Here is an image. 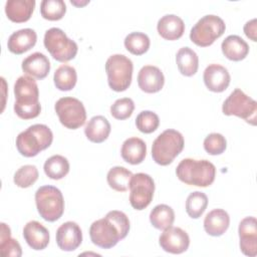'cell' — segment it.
<instances>
[{
	"label": "cell",
	"instance_id": "ffe728a7",
	"mask_svg": "<svg viewBox=\"0 0 257 257\" xmlns=\"http://www.w3.org/2000/svg\"><path fill=\"white\" fill-rule=\"evenodd\" d=\"M21 67L27 75L36 79H43L50 71V62L43 53L34 52L22 61Z\"/></svg>",
	"mask_w": 257,
	"mask_h": 257
},
{
	"label": "cell",
	"instance_id": "9a60e30c",
	"mask_svg": "<svg viewBox=\"0 0 257 257\" xmlns=\"http://www.w3.org/2000/svg\"><path fill=\"white\" fill-rule=\"evenodd\" d=\"M82 242V232L80 227L72 221L60 225L56 231L57 246L66 252L74 251Z\"/></svg>",
	"mask_w": 257,
	"mask_h": 257
},
{
	"label": "cell",
	"instance_id": "3957f363",
	"mask_svg": "<svg viewBox=\"0 0 257 257\" xmlns=\"http://www.w3.org/2000/svg\"><path fill=\"white\" fill-rule=\"evenodd\" d=\"M179 180L187 185L208 187L212 185L216 176L215 166L207 160H182L176 169Z\"/></svg>",
	"mask_w": 257,
	"mask_h": 257
},
{
	"label": "cell",
	"instance_id": "5bb4252c",
	"mask_svg": "<svg viewBox=\"0 0 257 257\" xmlns=\"http://www.w3.org/2000/svg\"><path fill=\"white\" fill-rule=\"evenodd\" d=\"M240 249L242 253L249 257L257 254V222L255 217H246L239 224Z\"/></svg>",
	"mask_w": 257,
	"mask_h": 257
},
{
	"label": "cell",
	"instance_id": "d4e9b609",
	"mask_svg": "<svg viewBox=\"0 0 257 257\" xmlns=\"http://www.w3.org/2000/svg\"><path fill=\"white\" fill-rule=\"evenodd\" d=\"M221 49L223 54L230 60L240 61L244 59L249 52V45L238 35L227 36L222 44Z\"/></svg>",
	"mask_w": 257,
	"mask_h": 257
},
{
	"label": "cell",
	"instance_id": "7c38bea8",
	"mask_svg": "<svg viewBox=\"0 0 257 257\" xmlns=\"http://www.w3.org/2000/svg\"><path fill=\"white\" fill-rule=\"evenodd\" d=\"M130 203L136 210L146 209L152 202L155 192L153 178L145 173L133 175L130 182Z\"/></svg>",
	"mask_w": 257,
	"mask_h": 257
},
{
	"label": "cell",
	"instance_id": "44dd1931",
	"mask_svg": "<svg viewBox=\"0 0 257 257\" xmlns=\"http://www.w3.org/2000/svg\"><path fill=\"white\" fill-rule=\"evenodd\" d=\"M157 29L164 39L177 40L181 38L185 32V23L179 16L167 14L158 21Z\"/></svg>",
	"mask_w": 257,
	"mask_h": 257
},
{
	"label": "cell",
	"instance_id": "8fae6325",
	"mask_svg": "<svg viewBox=\"0 0 257 257\" xmlns=\"http://www.w3.org/2000/svg\"><path fill=\"white\" fill-rule=\"evenodd\" d=\"M55 111L62 125L70 130H76L84 124L86 120V111L83 103L70 96L59 98L55 105Z\"/></svg>",
	"mask_w": 257,
	"mask_h": 257
},
{
	"label": "cell",
	"instance_id": "cb8c5ba5",
	"mask_svg": "<svg viewBox=\"0 0 257 257\" xmlns=\"http://www.w3.org/2000/svg\"><path fill=\"white\" fill-rule=\"evenodd\" d=\"M121 158L131 165L141 164L147 155L146 143L137 137L126 139L120 150Z\"/></svg>",
	"mask_w": 257,
	"mask_h": 257
},
{
	"label": "cell",
	"instance_id": "5b68a950",
	"mask_svg": "<svg viewBox=\"0 0 257 257\" xmlns=\"http://www.w3.org/2000/svg\"><path fill=\"white\" fill-rule=\"evenodd\" d=\"M185 141L183 135L173 128L160 134L152 146L153 160L161 166H168L183 151Z\"/></svg>",
	"mask_w": 257,
	"mask_h": 257
},
{
	"label": "cell",
	"instance_id": "ba28073f",
	"mask_svg": "<svg viewBox=\"0 0 257 257\" xmlns=\"http://www.w3.org/2000/svg\"><path fill=\"white\" fill-rule=\"evenodd\" d=\"M225 115H236L255 125L257 119V102L240 88H235L222 105Z\"/></svg>",
	"mask_w": 257,
	"mask_h": 257
},
{
	"label": "cell",
	"instance_id": "1f68e13d",
	"mask_svg": "<svg viewBox=\"0 0 257 257\" xmlns=\"http://www.w3.org/2000/svg\"><path fill=\"white\" fill-rule=\"evenodd\" d=\"M0 250L4 257H20L22 255L20 244L17 240L11 238L10 228L5 223H1Z\"/></svg>",
	"mask_w": 257,
	"mask_h": 257
},
{
	"label": "cell",
	"instance_id": "8992f818",
	"mask_svg": "<svg viewBox=\"0 0 257 257\" xmlns=\"http://www.w3.org/2000/svg\"><path fill=\"white\" fill-rule=\"evenodd\" d=\"M35 203L39 215L48 222L58 220L64 212V199L59 189L42 186L35 193Z\"/></svg>",
	"mask_w": 257,
	"mask_h": 257
},
{
	"label": "cell",
	"instance_id": "9c48e42d",
	"mask_svg": "<svg viewBox=\"0 0 257 257\" xmlns=\"http://www.w3.org/2000/svg\"><path fill=\"white\" fill-rule=\"evenodd\" d=\"M226 25L222 18L217 15H205L191 29L190 39L201 47L210 46L223 35Z\"/></svg>",
	"mask_w": 257,
	"mask_h": 257
},
{
	"label": "cell",
	"instance_id": "277c9868",
	"mask_svg": "<svg viewBox=\"0 0 257 257\" xmlns=\"http://www.w3.org/2000/svg\"><path fill=\"white\" fill-rule=\"evenodd\" d=\"M52 141L53 134L51 130L45 124L36 123L18 135L16 138V148L22 156L32 158L50 147Z\"/></svg>",
	"mask_w": 257,
	"mask_h": 257
},
{
	"label": "cell",
	"instance_id": "74e56055",
	"mask_svg": "<svg viewBox=\"0 0 257 257\" xmlns=\"http://www.w3.org/2000/svg\"><path fill=\"white\" fill-rule=\"evenodd\" d=\"M135 109V103L132 98L123 97L116 99L110 106V113L116 119L128 118Z\"/></svg>",
	"mask_w": 257,
	"mask_h": 257
},
{
	"label": "cell",
	"instance_id": "30bf717a",
	"mask_svg": "<svg viewBox=\"0 0 257 257\" xmlns=\"http://www.w3.org/2000/svg\"><path fill=\"white\" fill-rule=\"evenodd\" d=\"M43 42L50 55L60 62L73 59L78 50L76 42L69 39L63 30L57 27L46 30Z\"/></svg>",
	"mask_w": 257,
	"mask_h": 257
},
{
	"label": "cell",
	"instance_id": "83f0119b",
	"mask_svg": "<svg viewBox=\"0 0 257 257\" xmlns=\"http://www.w3.org/2000/svg\"><path fill=\"white\" fill-rule=\"evenodd\" d=\"M174 221L175 212L166 204L157 205L150 213V222L156 229L165 230L171 227Z\"/></svg>",
	"mask_w": 257,
	"mask_h": 257
},
{
	"label": "cell",
	"instance_id": "8d00e7d4",
	"mask_svg": "<svg viewBox=\"0 0 257 257\" xmlns=\"http://www.w3.org/2000/svg\"><path fill=\"white\" fill-rule=\"evenodd\" d=\"M160 124L158 114L151 110L141 111L136 118V125L138 130L144 134L154 133Z\"/></svg>",
	"mask_w": 257,
	"mask_h": 257
},
{
	"label": "cell",
	"instance_id": "484cf974",
	"mask_svg": "<svg viewBox=\"0 0 257 257\" xmlns=\"http://www.w3.org/2000/svg\"><path fill=\"white\" fill-rule=\"evenodd\" d=\"M110 128V123L104 116L95 115L92 116L86 123L84 134L90 142L99 144L108 138Z\"/></svg>",
	"mask_w": 257,
	"mask_h": 257
},
{
	"label": "cell",
	"instance_id": "7402d4cb",
	"mask_svg": "<svg viewBox=\"0 0 257 257\" xmlns=\"http://www.w3.org/2000/svg\"><path fill=\"white\" fill-rule=\"evenodd\" d=\"M34 7V0H9L5 4V13L12 22L22 23L30 19Z\"/></svg>",
	"mask_w": 257,
	"mask_h": 257
},
{
	"label": "cell",
	"instance_id": "603a6c76",
	"mask_svg": "<svg viewBox=\"0 0 257 257\" xmlns=\"http://www.w3.org/2000/svg\"><path fill=\"white\" fill-rule=\"evenodd\" d=\"M230 224V217L223 209H214L204 219V229L207 234L218 237L223 235Z\"/></svg>",
	"mask_w": 257,
	"mask_h": 257
},
{
	"label": "cell",
	"instance_id": "ac0fdd59",
	"mask_svg": "<svg viewBox=\"0 0 257 257\" xmlns=\"http://www.w3.org/2000/svg\"><path fill=\"white\" fill-rule=\"evenodd\" d=\"M23 237L29 247L34 250H43L49 243L48 230L37 221H30L24 226Z\"/></svg>",
	"mask_w": 257,
	"mask_h": 257
},
{
	"label": "cell",
	"instance_id": "d590c367",
	"mask_svg": "<svg viewBox=\"0 0 257 257\" xmlns=\"http://www.w3.org/2000/svg\"><path fill=\"white\" fill-rule=\"evenodd\" d=\"M38 170L33 165H25L20 167L14 174V183L19 188H28L32 186L38 179Z\"/></svg>",
	"mask_w": 257,
	"mask_h": 257
},
{
	"label": "cell",
	"instance_id": "836d02e7",
	"mask_svg": "<svg viewBox=\"0 0 257 257\" xmlns=\"http://www.w3.org/2000/svg\"><path fill=\"white\" fill-rule=\"evenodd\" d=\"M150 38L143 32H132L124 38V46L134 55H142L150 48Z\"/></svg>",
	"mask_w": 257,
	"mask_h": 257
},
{
	"label": "cell",
	"instance_id": "2e32d148",
	"mask_svg": "<svg viewBox=\"0 0 257 257\" xmlns=\"http://www.w3.org/2000/svg\"><path fill=\"white\" fill-rule=\"evenodd\" d=\"M165 83V77L162 70L154 65H145L138 74L139 87L147 93L160 91Z\"/></svg>",
	"mask_w": 257,
	"mask_h": 257
},
{
	"label": "cell",
	"instance_id": "4dcf8cb0",
	"mask_svg": "<svg viewBox=\"0 0 257 257\" xmlns=\"http://www.w3.org/2000/svg\"><path fill=\"white\" fill-rule=\"evenodd\" d=\"M133 174L127 169L116 166L111 168L106 176L107 184L111 189L117 192H125L130 187Z\"/></svg>",
	"mask_w": 257,
	"mask_h": 257
},
{
	"label": "cell",
	"instance_id": "52a82bcc",
	"mask_svg": "<svg viewBox=\"0 0 257 257\" xmlns=\"http://www.w3.org/2000/svg\"><path fill=\"white\" fill-rule=\"evenodd\" d=\"M134 65L130 58L122 54H113L105 62V71L109 87L117 92L124 91L132 82Z\"/></svg>",
	"mask_w": 257,
	"mask_h": 257
},
{
	"label": "cell",
	"instance_id": "7a4b0ae2",
	"mask_svg": "<svg viewBox=\"0 0 257 257\" xmlns=\"http://www.w3.org/2000/svg\"><path fill=\"white\" fill-rule=\"evenodd\" d=\"M14 111L22 119H31L39 115L41 105L39 102L38 85L33 77L22 75L14 84Z\"/></svg>",
	"mask_w": 257,
	"mask_h": 257
},
{
	"label": "cell",
	"instance_id": "d6a6232c",
	"mask_svg": "<svg viewBox=\"0 0 257 257\" xmlns=\"http://www.w3.org/2000/svg\"><path fill=\"white\" fill-rule=\"evenodd\" d=\"M208 206V197L206 194L196 191L191 193L186 200V212L193 218H200Z\"/></svg>",
	"mask_w": 257,
	"mask_h": 257
},
{
	"label": "cell",
	"instance_id": "e0dca14e",
	"mask_svg": "<svg viewBox=\"0 0 257 257\" xmlns=\"http://www.w3.org/2000/svg\"><path fill=\"white\" fill-rule=\"evenodd\" d=\"M204 82L207 88L213 92H222L230 84V74L224 66L216 63L208 65L204 71Z\"/></svg>",
	"mask_w": 257,
	"mask_h": 257
},
{
	"label": "cell",
	"instance_id": "f35d334b",
	"mask_svg": "<svg viewBox=\"0 0 257 257\" xmlns=\"http://www.w3.org/2000/svg\"><path fill=\"white\" fill-rule=\"evenodd\" d=\"M227 147V142L225 137L218 133H212L208 135L204 140L205 151L212 156L221 155L225 152Z\"/></svg>",
	"mask_w": 257,
	"mask_h": 257
},
{
	"label": "cell",
	"instance_id": "f546056e",
	"mask_svg": "<svg viewBox=\"0 0 257 257\" xmlns=\"http://www.w3.org/2000/svg\"><path fill=\"white\" fill-rule=\"evenodd\" d=\"M44 173L52 180H60L69 172V163L66 158L60 155H54L44 163Z\"/></svg>",
	"mask_w": 257,
	"mask_h": 257
},
{
	"label": "cell",
	"instance_id": "4316f807",
	"mask_svg": "<svg viewBox=\"0 0 257 257\" xmlns=\"http://www.w3.org/2000/svg\"><path fill=\"white\" fill-rule=\"evenodd\" d=\"M176 62L179 71L185 76L194 75L199 67L197 53L190 47H182L176 54Z\"/></svg>",
	"mask_w": 257,
	"mask_h": 257
},
{
	"label": "cell",
	"instance_id": "e575fe53",
	"mask_svg": "<svg viewBox=\"0 0 257 257\" xmlns=\"http://www.w3.org/2000/svg\"><path fill=\"white\" fill-rule=\"evenodd\" d=\"M65 12L66 5L62 0H43L40 4L41 16L46 20H60Z\"/></svg>",
	"mask_w": 257,
	"mask_h": 257
},
{
	"label": "cell",
	"instance_id": "60d3db41",
	"mask_svg": "<svg viewBox=\"0 0 257 257\" xmlns=\"http://www.w3.org/2000/svg\"><path fill=\"white\" fill-rule=\"evenodd\" d=\"M89 1H84V2H76V1H70L71 4L75 5V6H83L85 4H87Z\"/></svg>",
	"mask_w": 257,
	"mask_h": 257
},
{
	"label": "cell",
	"instance_id": "f1b7e54d",
	"mask_svg": "<svg viewBox=\"0 0 257 257\" xmlns=\"http://www.w3.org/2000/svg\"><path fill=\"white\" fill-rule=\"evenodd\" d=\"M53 80L56 88H58L59 90H62V91L71 90L76 84V80H77L76 70L74 67L70 65L62 64L55 70Z\"/></svg>",
	"mask_w": 257,
	"mask_h": 257
},
{
	"label": "cell",
	"instance_id": "ab89813d",
	"mask_svg": "<svg viewBox=\"0 0 257 257\" xmlns=\"http://www.w3.org/2000/svg\"><path fill=\"white\" fill-rule=\"evenodd\" d=\"M257 21L255 18H253L252 20L246 22V24L244 25V33L245 35L250 38L252 41H257V36H256V33H257Z\"/></svg>",
	"mask_w": 257,
	"mask_h": 257
},
{
	"label": "cell",
	"instance_id": "d6986e66",
	"mask_svg": "<svg viewBox=\"0 0 257 257\" xmlns=\"http://www.w3.org/2000/svg\"><path fill=\"white\" fill-rule=\"evenodd\" d=\"M36 32L31 28H24L13 32L7 42V47L14 54H22L30 50L36 43Z\"/></svg>",
	"mask_w": 257,
	"mask_h": 257
},
{
	"label": "cell",
	"instance_id": "4fadbf2b",
	"mask_svg": "<svg viewBox=\"0 0 257 257\" xmlns=\"http://www.w3.org/2000/svg\"><path fill=\"white\" fill-rule=\"evenodd\" d=\"M161 248L172 254H181L189 248L190 238L186 231L179 227H169L159 238Z\"/></svg>",
	"mask_w": 257,
	"mask_h": 257
},
{
	"label": "cell",
	"instance_id": "6da1fadb",
	"mask_svg": "<svg viewBox=\"0 0 257 257\" xmlns=\"http://www.w3.org/2000/svg\"><path fill=\"white\" fill-rule=\"evenodd\" d=\"M130 231L127 216L117 210L109 211L104 218L94 221L89 228L90 240L102 249L115 246L119 240L126 237Z\"/></svg>",
	"mask_w": 257,
	"mask_h": 257
}]
</instances>
